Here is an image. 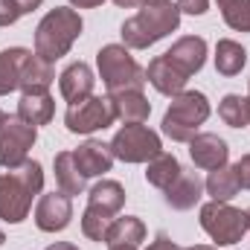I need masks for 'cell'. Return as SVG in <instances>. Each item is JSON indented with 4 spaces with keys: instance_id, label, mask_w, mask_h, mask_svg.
I'll return each instance as SVG.
<instances>
[{
    "instance_id": "cell-38",
    "label": "cell",
    "mask_w": 250,
    "mask_h": 250,
    "mask_svg": "<svg viewBox=\"0 0 250 250\" xmlns=\"http://www.w3.org/2000/svg\"><path fill=\"white\" fill-rule=\"evenodd\" d=\"M181 250H215V248H209V245H192V248H181Z\"/></svg>"
},
{
    "instance_id": "cell-7",
    "label": "cell",
    "mask_w": 250,
    "mask_h": 250,
    "mask_svg": "<svg viewBox=\"0 0 250 250\" xmlns=\"http://www.w3.org/2000/svg\"><path fill=\"white\" fill-rule=\"evenodd\" d=\"M111 151L123 163H148V160H154L163 151V143H160L157 131H151L143 123H134V125H123L114 134Z\"/></svg>"
},
{
    "instance_id": "cell-6",
    "label": "cell",
    "mask_w": 250,
    "mask_h": 250,
    "mask_svg": "<svg viewBox=\"0 0 250 250\" xmlns=\"http://www.w3.org/2000/svg\"><path fill=\"white\" fill-rule=\"evenodd\" d=\"M201 227L215 245H236L248 233V212L230 207L227 201H209L201 207Z\"/></svg>"
},
{
    "instance_id": "cell-34",
    "label": "cell",
    "mask_w": 250,
    "mask_h": 250,
    "mask_svg": "<svg viewBox=\"0 0 250 250\" xmlns=\"http://www.w3.org/2000/svg\"><path fill=\"white\" fill-rule=\"evenodd\" d=\"M18 3V9H21V15H26V12H35L44 0H15Z\"/></svg>"
},
{
    "instance_id": "cell-30",
    "label": "cell",
    "mask_w": 250,
    "mask_h": 250,
    "mask_svg": "<svg viewBox=\"0 0 250 250\" xmlns=\"http://www.w3.org/2000/svg\"><path fill=\"white\" fill-rule=\"evenodd\" d=\"M21 18V9L15 0H0V26H12Z\"/></svg>"
},
{
    "instance_id": "cell-26",
    "label": "cell",
    "mask_w": 250,
    "mask_h": 250,
    "mask_svg": "<svg viewBox=\"0 0 250 250\" xmlns=\"http://www.w3.org/2000/svg\"><path fill=\"white\" fill-rule=\"evenodd\" d=\"M181 175V163H178V157L175 154H166V151H160L154 160H148V169H146V181L151 184V187L157 189H166L175 178Z\"/></svg>"
},
{
    "instance_id": "cell-36",
    "label": "cell",
    "mask_w": 250,
    "mask_h": 250,
    "mask_svg": "<svg viewBox=\"0 0 250 250\" xmlns=\"http://www.w3.org/2000/svg\"><path fill=\"white\" fill-rule=\"evenodd\" d=\"M47 250H79L76 245H70V242H56V245H50Z\"/></svg>"
},
{
    "instance_id": "cell-31",
    "label": "cell",
    "mask_w": 250,
    "mask_h": 250,
    "mask_svg": "<svg viewBox=\"0 0 250 250\" xmlns=\"http://www.w3.org/2000/svg\"><path fill=\"white\" fill-rule=\"evenodd\" d=\"M233 172H236V178H239V187L250 189V154H242V157H239V163L233 166Z\"/></svg>"
},
{
    "instance_id": "cell-8",
    "label": "cell",
    "mask_w": 250,
    "mask_h": 250,
    "mask_svg": "<svg viewBox=\"0 0 250 250\" xmlns=\"http://www.w3.org/2000/svg\"><path fill=\"white\" fill-rule=\"evenodd\" d=\"M38 131L35 125L23 123L21 117H0V166L21 169L29 160V148L35 146Z\"/></svg>"
},
{
    "instance_id": "cell-37",
    "label": "cell",
    "mask_w": 250,
    "mask_h": 250,
    "mask_svg": "<svg viewBox=\"0 0 250 250\" xmlns=\"http://www.w3.org/2000/svg\"><path fill=\"white\" fill-rule=\"evenodd\" d=\"M114 3H117V6H123V9H134L140 0H114Z\"/></svg>"
},
{
    "instance_id": "cell-29",
    "label": "cell",
    "mask_w": 250,
    "mask_h": 250,
    "mask_svg": "<svg viewBox=\"0 0 250 250\" xmlns=\"http://www.w3.org/2000/svg\"><path fill=\"white\" fill-rule=\"evenodd\" d=\"M114 224V215H105L99 209H84L82 215V233L90 239V242H108V230Z\"/></svg>"
},
{
    "instance_id": "cell-22",
    "label": "cell",
    "mask_w": 250,
    "mask_h": 250,
    "mask_svg": "<svg viewBox=\"0 0 250 250\" xmlns=\"http://www.w3.org/2000/svg\"><path fill=\"white\" fill-rule=\"evenodd\" d=\"M26 56H29V50H23V47H9L0 53V96L21 87V70H23Z\"/></svg>"
},
{
    "instance_id": "cell-16",
    "label": "cell",
    "mask_w": 250,
    "mask_h": 250,
    "mask_svg": "<svg viewBox=\"0 0 250 250\" xmlns=\"http://www.w3.org/2000/svg\"><path fill=\"white\" fill-rule=\"evenodd\" d=\"M204 195V181L198 178V172L181 169V175L163 189V198L172 209H192Z\"/></svg>"
},
{
    "instance_id": "cell-42",
    "label": "cell",
    "mask_w": 250,
    "mask_h": 250,
    "mask_svg": "<svg viewBox=\"0 0 250 250\" xmlns=\"http://www.w3.org/2000/svg\"><path fill=\"white\" fill-rule=\"evenodd\" d=\"M140 3H154V0H140Z\"/></svg>"
},
{
    "instance_id": "cell-20",
    "label": "cell",
    "mask_w": 250,
    "mask_h": 250,
    "mask_svg": "<svg viewBox=\"0 0 250 250\" xmlns=\"http://www.w3.org/2000/svg\"><path fill=\"white\" fill-rule=\"evenodd\" d=\"M123 204H125V189L117 181H99L87 195V207L99 209L105 215H117L123 209Z\"/></svg>"
},
{
    "instance_id": "cell-33",
    "label": "cell",
    "mask_w": 250,
    "mask_h": 250,
    "mask_svg": "<svg viewBox=\"0 0 250 250\" xmlns=\"http://www.w3.org/2000/svg\"><path fill=\"white\" fill-rule=\"evenodd\" d=\"M148 250H181V248H178V245H175L166 233H157V239L148 245Z\"/></svg>"
},
{
    "instance_id": "cell-44",
    "label": "cell",
    "mask_w": 250,
    "mask_h": 250,
    "mask_svg": "<svg viewBox=\"0 0 250 250\" xmlns=\"http://www.w3.org/2000/svg\"><path fill=\"white\" fill-rule=\"evenodd\" d=\"M0 117H3V111H0Z\"/></svg>"
},
{
    "instance_id": "cell-41",
    "label": "cell",
    "mask_w": 250,
    "mask_h": 250,
    "mask_svg": "<svg viewBox=\"0 0 250 250\" xmlns=\"http://www.w3.org/2000/svg\"><path fill=\"white\" fill-rule=\"evenodd\" d=\"M248 230H250V209H248Z\"/></svg>"
},
{
    "instance_id": "cell-11",
    "label": "cell",
    "mask_w": 250,
    "mask_h": 250,
    "mask_svg": "<svg viewBox=\"0 0 250 250\" xmlns=\"http://www.w3.org/2000/svg\"><path fill=\"white\" fill-rule=\"evenodd\" d=\"M189 157L198 169H221L227 166V157H230V148L227 143L218 137V134H195L189 140Z\"/></svg>"
},
{
    "instance_id": "cell-24",
    "label": "cell",
    "mask_w": 250,
    "mask_h": 250,
    "mask_svg": "<svg viewBox=\"0 0 250 250\" xmlns=\"http://www.w3.org/2000/svg\"><path fill=\"white\" fill-rule=\"evenodd\" d=\"M245 64H248V53H245V47L239 41L221 38L215 44V70L221 76H239Z\"/></svg>"
},
{
    "instance_id": "cell-23",
    "label": "cell",
    "mask_w": 250,
    "mask_h": 250,
    "mask_svg": "<svg viewBox=\"0 0 250 250\" xmlns=\"http://www.w3.org/2000/svg\"><path fill=\"white\" fill-rule=\"evenodd\" d=\"M140 242H146V224L137 218V215H125V218H114L111 230H108V248H117V245H131V248H140Z\"/></svg>"
},
{
    "instance_id": "cell-14",
    "label": "cell",
    "mask_w": 250,
    "mask_h": 250,
    "mask_svg": "<svg viewBox=\"0 0 250 250\" xmlns=\"http://www.w3.org/2000/svg\"><path fill=\"white\" fill-rule=\"evenodd\" d=\"M146 82H151V87H154L157 93H163V96H178V93H184V87H187L189 79L169 62L166 56H157V59L148 62Z\"/></svg>"
},
{
    "instance_id": "cell-43",
    "label": "cell",
    "mask_w": 250,
    "mask_h": 250,
    "mask_svg": "<svg viewBox=\"0 0 250 250\" xmlns=\"http://www.w3.org/2000/svg\"><path fill=\"white\" fill-rule=\"evenodd\" d=\"M248 105H250V93H248Z\"/></svg>"
},
{
    "instance_id": "cell-3",
    "label": "cell",
    "mask_w": 250,
    "mask_h": 250,
    "mask_svg": "<svg viewBox=\"0 0 250 250\" xmlns=\"http://www.w3.org/2000/svg\"><path fill=\"white\" fill-rule=\"evenodd\" d=\"M82 15L76 9H64L56 6L53 12H47L35 29V53L47 62H56L70 53L73 41L82 35Z\"/></svg>"
},
{
    "instance_id": "cell-2",
    "label": "cell",
    "mask_w": 250,
    "mask_h": 250,
    "mask_svg": "<svg viewBox=\"0 0 250 250\" xmlns=\"http://www.w3.org/2000/svg\"><path fill=\"white\" fill-rule=\"evenodd\" d=\"M181 26V9L172 0L143 3V9L123 23V41L128 50H148Z\"/></svg>"
},
{
    "instance_id": "cell-19",
    "label": "cell",
    "mask_w": 250,
    "mask_h": 250,
    "mask_svg": "<svg viewBox=\"0 0 250 250\" xmlns=\"http://www.w3.org/2000/svg\"><path fill=\"white\" fill-rule=\"evenodd\" d=\"M56 114V102L50 93H23L18 102V117L29 125H47Z\"/></svg>"
},
{
    "instance_id": "cell-32",
    "label": "cell",
    "mask_w": 250,
    "mask_h": 250,
    "mask_svg": "<svg viewBox=\"0 0 250 250\" xmlns=\"http://www.w3.org/2000/svg\"><path fill=\"white\" fill-rule=\"evenodd\" d=\"M209 6V0H178V9L187 15H204Z\"/></svg>"
},
{
    "instance_id": "cell-35",
    "label": "cell",
    "mask_w": 250,
    "mask_h": 250,
    "mask_svg": "<svg viewBox=\"0 0 250 250\" xmlns=\"http://www.w3.org/2000/svg\"><path fill=\"white\" fill-rule=\"evenodd\" d=\"M76 9H96V6H102L105 0H70Z\"/></svg>"
},
{
    "instance_id": "cell-28",
    "label": "cell",
    "mask_w": 250,
    "mask_h": 250,
    "mask_svg": "<svg viewBox=\"0 0 250 250\" xmlns=\"http://www.w3.org/2000/svg\"><path fill=\"white\" fill-rule=\"evenodd\" d=\"M218 9L230 29L250 32V0H218Z\"/></svg>"
},
{
    "instance_id": "cell-25",
    "label": "cell",
    "mask_w": 250,
    "mask_h": 250,
    "mask_svg": "<svg viewBox=\"0 0 250 250\" xmlns=\"http://www.w3.org/2000/svg\"><path fill=\"white\" fill-rule=\"evenodd\" d=\"M204 189L212 201H233L239 195V178L230 166H221V169H212L209 178L204 181Z\"/></svg>"
},
{
    "instance_id": "cell-9",
    "label": "cell",
    "mask_w": 250,
    "mask_h": 250,
    "mask_svg": "<svg viewBox=\"0 0 250 250\" xmlns=\"http://www.w3.org/2000/svg\"><path fill=\"white\" fill-rule=\"evenodd\" d=\"M114 120L117 114H114L111 96H87L84 102L70 105L64 114V125L70 134H93V131L114 125Z\"/></svg>"
},
{
    "instance_id": "cell-18",
    "label": "cell",
    "mask_w": 250,
    "mask_h": 250,
    "mask_svg": "<svg viewBox=\"0 0 250 250\" xmlns=\"http://www.w3.org/2000/svg\"><path fill=\"white\" fill-rule=\"evenodd\" d=\"M56 73H53V62L41 59L38 53L26 56L23 62V70H21V90L23 93H47L50 84H53Z\"/></svg>"
},
{
    "instance_id": "cell-5",
    "label": "cell",
    "mask_w": 250,
    "mask_h": 250,
    "mask_svg": "<svg viewBox=\"0 0 250 250\" xmlns=\"http://www.w3.org/2000/svg\"><path fill=\"white\" fill-rule=\"evenodd\" d=\"M96 64H99V76H102L108 93L143 90V84H146V70L134 62V56L128 53L125 44H105L96 56Z\"/></svg>"
},
{
    "instance_id": "cell-1",
    "label": "cell",
    "mask_w": 250,
    "mask_h": 250,
    "mask_svg": "<svg viewBox=\"0 0 250 250\" xmlns=\"http://www.w3.org/2000/svg\"><path fill=\"white\" fill-rule=\"evenodd\" d=\"M44 189V169L38 160H26L21 169L0 172V218L6 224H21L29 215L32 198Z\"/></svg>"
},
{
    "instance_id": "cell-17",
    "label": "cell",
    "mask_w": 250,
    "mask_h": 250,
    "mask_svg": "<svg viewBox=\"0 0 250 250\" xmlns=\"http://www.w3.org/2000/svg\"><path fill=\"white\" fill-rule=\"evenodd\" d=\"M114 102V114L117 120H123L125 125L146 123L151 114V102L143 96V90H120V93H108Z\"/></svg>"
},
{
    "instance_id": "cell-13",
    "label": "cell",
    "mask_w": 250,
    "mask_h": 250,
    "mask_svg": "<svg viewBox=\"0 0 250 250\" xmlns=\"http://www.w3.org/2000/svg\"><path fill=\"white\" fill-rule=\"evenodd\" d=\"M73 160L79 166V172L84 178H99L105 172H111L114 166V151L108 143H99V140H87L82 143L76 151H73Z\"/></svg>"
},
{
    "instance_id": "cell-39",
    "label": "cell",
    "mask_w": 250,
    "mask_h": 250,
    "mask_svg": "<svg viewBox=\"0 0 250 250\" xmlns=\"http://www.w3.org/2000/svg\"><path fill=\"white\" fill-rule=\"evenodd\" d=\"M111 250H137V248H131V245H117V248H111Z\"/></svg>"
},
{
    "instance_id": "cell-21",
    "label": "cell",
    "mask_w": 250,
    "mask_h": 250,
    "mask_svg": "<svg viewBox=\"0 0 250 250\" xmlns=\"http://www.w3.org/2000/svg\"><path fill=\"white\" fill-rule=\"evenodd\" d=\"M53 169H56V184H59L62 192H67L70 198L84 192L87 178L79 172V166H76V160H73V151H59L56 160H53Z\"/></svg>"
},
{
    "instance_id": "cell-4",
    "label": "cell",
    "mask_w": 250,
    "mask_h": 250,
    "mask_svg": "<svg viewBox=\"0 0 250 250\" xmlns=\"http://www.w3.org/2000/svg\"><path fill=\"white\" fill-rule=\"evenodd\" d=\"M209 117V102L201 90H184L172 96L169 111L163 114V134L175 143H189Z\"/></svg>"
},
{
    "instance_id": "cell-15",
    "label": "cell",
    "mask_w": 250,
    "mask_h": 250,
    "mask_svg": "<svg viewBox=\"0 0 250 250\" xmlns=\"http://www.w3.org/2000/svg\"><path fill=\"white\" fill-rule=\"evenodd\" d=\"M93 84H96L93 70H90L84 62L70 64L62 76H59V90H62V96L70 102V105L84 102L87 96H93Z\"/></svg>"
},
{
    "instance_id": "cell-10",
    "label": "cell",
    "mask_w": 250,
    "mask_h": 250,
    "mask_svg": "<svg viewBox=\"0 0 250 250\" xmlns=\"http://www.w3.org/2000/svg\"><path fill=\"white\" fill-rule=\"evenodd\" d=\"M73 218V204L67 192H50L41 195L38 207H35V224L44 233H62Z\"/></svg>"
},
{
    "instance_id": "cell-12",
    "label": "cell",
    "mask_w": 250,
    "mask_h": 250,
    "mask_svg": "<svg viewBox=\"0 0 250 250\" xmlns=\"http://www.w3.org/2000/svg\"><path fill=\"white\" fill-rule=\"evenodd\" d=\"M163 56L189 79V76H195V73L204 67V62H207V41H204L201 35H184V38H178V41L172 44V50H166Z\"/></svg>"
},
{
    "instance_id": "cell-27",
    "label": "cell",
    "mask_w": 250,
    "mask_h": 250,
    "mask_svg": "<svg viewBox=\"0 0 250 250\" xmlns=\"http://www.w3.org/2000/svg\"><path fill=\"white\" fill-rule=\"evenodd\" d=\"M218 117L224 120V125H230V128H245V125H250V105H248V96H239V93H227V96L218 102Z\"/></svg>"
},
{
    "instance_id": "cell-40",
    "label": "cell",
    "mask_w": 250,
    "mask_h": 250,
    "mask_svg": "<svg viewBox=\"0 0 250 250\" xmlns=\"http://www.w3.org/2000/svg\"><path fill=\"white\" fill-rule=\"evenodd\" d=\"M3 242H6V236H3V233H0V245H3Z\"/></svg>"
}]
</instances>
